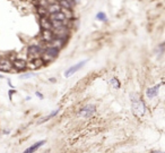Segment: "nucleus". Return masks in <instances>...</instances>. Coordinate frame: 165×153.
<instances>
[{
    "mask_svg": "<svg viewBox=\"0 0 165 153\" xmlns=\"http://www.w3.org/2000/svg\"><path fill=\"white\" fill-rule=\"evenodd\" d=\"M87 63V60H82V61H79V63H77V64L72 65L71 67H69L68 69L65 72V74H63V76L65 77H70L71 75H74L76 72H78L79 69H82V67L85 66V64Z\"/></svg>",
    "mask_w": 165,
    "mask_h": 153,
    "instance_id": "20e7f679",
    "label": "nucleus"
},
{
    "mask_svg": "<svg viewBox=\"0 0 165 153\" xmlns=\"http://www.w3.org/2000/svg\"><path fill=\"white\" fill-rule=\"evenodd\" d=\"M39 23H40V26H41L42 30H52L51 19L48 16H40Z\"/></svg>",
    "mask_w": 165,
    "mask_h": 153,
    "instance_id": "0eeeda50",
    "label": "nucleus"
},
{
    "mask_svg": "<svg viewBox=\"0 0 165 153\" xmlns=\"http://www.w3.org/2000/svg\"><path fill=\"white\" fill-rule=\"evenodd\" d=\"M58 3H59V6L62 9H70V10H72V3L70 2V0H59Z\"/></svg>",
    "mask_w": 165,
    "mask_h": 153,
    "instance_id": "4468645a",
    "label": "nucleus"
},
{
    "mask_svg": "<svg viewBox=\"0 0 165 153\" xmlns=\"http://www.w3.org/2000/svg\"><path fill=\"white\" fill-rule=\"evenodd\" d=\"M44 143H45V141H44V140L40 141V142H36V143H34L33 145H31L29 147H27V149H26V150H25L23 153H34V152H36V151H38L40 147H41L42 145L44 144Z\"/></svg>",
    "mask_w": 165,
    "mask_h": 153,
    "instance_id": "ddd939ff",
    "label": "nucleus"
},
{
    "mask_svg": "<svg viewBox=\"0 0 165 153\" xmlns=\"http://www.w3.org/2000/svg\"><path fill=\"white\" fill-rule=\"evenodd\" d=\"M44 153H46V152H44Z\"/></svg>",
    "mask_w": 165,
    "mask_h": 153,
    "instance_id": "4be33fe9",
    "label": "nucleus"
},
{
    "mask_svg": "<svg viewBox=\"0 0 165 153\" xmlns=\"http://www.w3.org/2000/svg\"><path fill=\"white\" fill-rule=\"evenodd\" d=\"M36 95H38V96H40L41 99H43V95H42L41 93H39V92H36Z\"/></svg>",
    "mask_w": 165,
    "mask_h": 153,
    "instance_id": "aec40b11",
    "label": "nucleus"
},
{
    "mask_svg": "<svg viewBox=\"0 0 165 153\" xmlns=\"http://www.w3.org/2000/svg\"><path fill=\"white\" fill-rule=\"evenodd\" d=\"M41 39L45 42L49 43L55 39V34L52 32V30H42L41 31Z\"/></svg>",
    "mask_w": 165,
    "mask_h": 153,
    "instance_id": "1a4fd4ad",
    "label": "nucleus"
},
{
    "mask_svg": "<svg viewBox=\"0 0 165 153\" xmlns=\"http://www.w3.org/2000/svg\"><path fill=\"white\" fill-rule=\"evenodd\" d=\"M154 153H163L162 151H156V152H154Z\"/></svg>",
    "mask_w": 165,
    "mask_h": 153,
    "instance_id": "412c9836",
    "label": "nucleus"
},
{
    "mask_svg": "<svg viewBox=\"0 0 165 153\" xmlns=\"http://www.w3.org/2000/svg\"><path fill=\"white\" fill-rule=\"evenodd\" d=\"M110 85L113 88V89H120V86H121V84H120V82H119V79L117 78V77H113V78H111L110 79Z\"/></svg>",
    "mask_w": 165,
    "mask_h": 153,
    "instance_id": "dca6fc26",
    "label": "nucleus"
},
{
    "mask_svg": "<svg viewBox=\"0 0 165 153\" xmlns=\"http://www.w3.org/2000/svg\"><path fill=\"white\" fill-rule=\"evenodd\" d=\"M58 53H59L58 49H55L53 47H48L45 50L42 51L41 58L42 60L44 61V64H49V63L53 61L55 58L58 57Z\"/></svg>",
    "mask_w": 165,
    "mask_h": 153,
    "instance_id": "f03ea898",
    "label": "nucleus"
},
{
    "mask_svg": "<svg viewBox=\"0 0 165 153\" xmlns=\"http://www.w3.org/2000/svg\"><path fill=\"white\" fill-rule=\"evenodd\" d=\"M161 85H162V83H158L157 85H154V86H151L149 89H147V91H146V95H147L149 99L155 98V96L158 94V92H160Z\"/></svg>",
    "mask_w": 165,
    "mask_h": 153,
    "instance_id": "9b49d317",
    "label": "nucleus"
},
{
    "mask_svg": "<svg viewBox=\"0 0 165 153\" xmlns=\"http://www.w3.org/2000/svg\"><path fill=\"white\" fill-rule=\"evenodd\" d=\"M131 108H132V112L134 115L137 117H141L145 115L146 112V105L144 101L140 99V96L138 94H131Z\"/></svg>",
    "mask_w": 165,
    "mask_h": 153,
    "instance_id": "f257e3e1",
    "label": "nucleus"
},
{
    "mask_svg": "<svg viewBox=\"0 0 165 153\" xmlns=\"http://www.w3.org/2000/svg\"><path fill=\"white\" fill-rule=\"evenodd\" d=\"M59 111H60V109H55V110H53L52 112H50V114L46 116V117H44L42 120H40V124H42V123H45V121H48V120H50L51 118H53L55 116L58 115V114H59Z\"/></svg>",
    "mask_w": 165,
    "mask_h": 153,
    "instance_id": "2eb2a0df",
    "label": "nucleus"
},
{
    "mask_svg": "<svg viewBox=\"0 0 165 153\" xmlns=\"http://www.w3.org/2000/svg\"><path fill=\"white\" fill-rule=\"evenodd\" d=\"M12 63H13V68H15L18 72H23L27 68V63L23 59H15Z\"/></svg>",
    "mask_w": 165,
    "mask_h": 153,
    "instance_id": "6e6552de",
    "label": "nucleus"
},
{
    "mask_svg": "<svg viewBox=\"0 0 165 153\" xmlns=\"http://www.w3.org/2000/svg\"><path fill=\"white\" fill-rule=\"evenodd\" d=\"M48 17H49L51 21H58V22H66V21H69L68 18H67V16L65 15V13H62L61 10L58 12V13L50 14V15H48Z\"/></svg>",
    "mask_w": 165,
    "mask_h": 153,
    "instance_id": "9d476101",
    "label": "nucleus"
},
{
    "mask_svg": "<svg viewBox=\"0 0 165 153\" xmlns=\"http://www.w3.org/2000/svg\"><path fill=\"white\" fill-rule=\"evenodd\" d=\"M13 69V63L7 59V58H2L0 59V72L3 73H9Z\"/></svg>",
    "mask_w": 165,
    "mask_h": 153,
    "instance_id": "423d86ee",
    "label": "nucleus"
},
{
    "mask_svg": "<svg viewBox=\"0 0 165 153\" xmlns=\"http://www.w3.org/2000/svg\"><path fill=\"white\" fill-rule=\"evenodd\" d=\"M95 18H96L97 21H100V22H106V21H108L106 14L103 13V12H98V13L96 14V16H95Z\"/></svg>",
    "mask_w": 165,
    "mask_h": 153,
    "instance_id": "f3484780",
    "label": "nucleus"
},
{
    "mask_svg": "<svg viewBox=\"0 0 165 153\" xmlns=\"http://www.w3.org/2000/svg\"><path fill=\"white\" fill-rule=\"evenodd\" d=\"M95 111H96L95 105H93V104H87V105L82 107V109L79 110L78 116L84 117V118H89V117H92V116L95 114Z\"/></svg>",
    "mask_w": 165,
    "mask_h": 153,
    "instance_id": "7ed1b4c3",
    "label": "nucleus"
},
{
    "mask_svg": "<svg viewBox=\"0 0 165 153\" xmlns=\"http://www.w3.org/2000/svg\"><path fill=\"white\" fill-rule=\"evenodd\" d=\"M35 75H36L35 73H26V74H23V75H20V78H22V79H26V78L34 77Z\"/></svg>",
    "mask_w": 165,
    "mask_h": 153,
    "instance_id": "6ab92c4d",
    "label": "nucleus"
},
{
    "mask_svg": "<svg viewBox=\"0 0 165 153\" xmlns=\"http://www.w3.org/2000/svg\"><path fill=\"white\" fill-rule=\"evenodd\" d=\"M42 51L43 50L41 49V47H39V45H29L28 47V57L31 59L39 58V57H41Z\"/></svg>",
    "mask_w": 165,
    "mask_h": 153,
    "instance_id": "39448f33",
    "label": "nucleus"
},
{
    "mask_svg": "<svg viewBox=\"0 0 165 153\" xmlns=\"http://www.w3.org/2000/svg\"><path fill=\"white\" fill-rule=\"evenodd\" d=\"M60 10H61V7L59 6V3H58L57 1L51 2V3H49V5L46 6V12H48V15L58 13V12H60Z\"/></svg>",
    "mask_w": 165,
    "mask_h": 153,
    "instance_id": "f8f14e48",
    "label": "nucleus"
},
{
    "mask_svg": "<svg viewBox=\"0 0 165 153\" xmlns=\"http://www.w3.org/2000/svg\"><path fill=\"white\" fill-rule=\"evenodd\" d=\"M38 13L40 16H48V12H46V7H43V6H39L38 8Z\"/></svg>",
    "mask_w": 165,
    "mask_h": 153,
    "instance_id": "a211bd4d",
    "label": "nucleus"
}]
</instances>
